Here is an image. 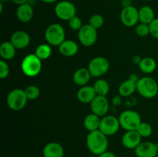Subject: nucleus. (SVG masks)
Returning <instances> with one entry per match:
<instances>
[{
    "label": "nucleus",
    "mask_w": 158,
    "mask_h": 157,
    "mask_svg": "<svg viewBox=\"0 0 158 157\" xmlns=\"http://www.w3.org/2000/svg\"><path fill=\"white\" fill-rule=\"evenodd\" d=\"M118 91L122 97L130 96L137 91V83L128 78L120 85Z\"/></svg>",
    "instance_id": "4be33fe9"
},
{
    "label": "nucleus",
    "mask_w": 158,
    "mask_h": 157,
    "mask_svg": "<svg viewBox=\"0 0 158 157\" xmlns=\"http://www.w3.org/2000/svg\"><path fill=\"white\" fill-rule=\"evenodd\" d=\"M88 24H89L91 26L98 30L104 24V18L100 14H94L92 16H90Z\"/></svg>",
    "instance_id": "c756f323"
},
{
    "label": "nucleus",
    "mask_w": 158,
    "mask_h": 157,
    "mask_svg": "<svg viewBox=\"0 0 158 157\" xmlns=\"http://www.w3.org/2000/svg\"><path fill=\"white\" fill-rule=\"evenodd\" d=\"M120 21L126 27L137 26L139 21V9L135 6H128L123 8L120 12Z\"/></svg>",
    "instance_id": "9b49d317"
},
{
    "label": "nucleus",
    "mask_w": 158,
    "mask_h": 157,
    "mask_svg": "<svg viewBox=\"0 0 158 157\" xmlns=\"http://www.w3.org/2000/svg\"><path fill=\"white\" fill-rule=\"evenodd\" d=\"M43 2L46 3V4H52V3H55L58 0H41Z\"/></svg>",
    "instance_id": "4c0bfd02"
},
{
    "label": "nucleus",
    "mask_w": 158,
    "mask_h": 157,
    "mask_svg": "<svg viewBox=\"0 0 158 157\" xmlns=\"http://www.w3.org/2000/svg\"><path fill=\"white\" fill-rule=\"evenodd\" d=\"M137 157H157V149L156 143L152 142H141L134 149Z\"/></svg>",
    "instance_id": "4468645a"
},
{
    "label": "nucleus",
    "mask_w": 158,
    "mask_h": 157,
    "mask_svg": "<svg viewBox=\"0 0 158 157\" xmlns=\"http://www.w3.org/2000/svg\"><path fill=\"white\" fill-rule=\"evenodd\" d=\"M9 66L6 60H0V78L4 79L7 78L9 75Z\"/></svg>",
    "instance_id": "473e14b6"
},
{
    "label": "nucleus",
    "mask_w": 158,
    "mask_h": 157,
    "mask_svg": "<svg viewBox=\"0 0 158 157\" xmlns=\"http://www.w3.org/2000/svg\"><path fill=\"white\" fill-rule=\"evenodd\" d=\"M137 131L142 138H148V137H150L152 135L153 128L151 125L149 124L148 123L141 122V123L139 125Z\"/></svg>",
    "instance_id": "cd10ccee"
},
{
    "label": "nucleus",
    "mask_w": 158,
    "mask_h": 157,
    "mask_svg": "<svg viewBox=\"0 0 158 157\" xmlns=\"http://www.w3.org/2000/svg\"><path fill=\"white\" fill-rule=\"evenodd\" d=\"M107 137L100 130L89 132L86 136V143L89 152L94 155H99L107 151L109 145Z\"/></svg>",
    "instance_id": "f257e3e1"
},
{
    "label": "nucleus",
    "mask_w": 158,
    "mask_h": 157,
    "mask_svg": "<svg viewBox=\"0 0 158 157\" xmlns=\"http://www.w3.org/2000/svg\"><path fill=\"white\" fill-rule=\"evenodd\" d=\"M16 54V48L13 46L10 41L3 42L0 46V55L2 59L11 60L15 57Z\"/></svg>",
    "instance_id": "412c9836"
},
{
    "label": "nucleus",
    "mask_w": 158,
    "mask_h": 157,
    "mask_svg": "<svg viewBox=\"0 0 158 157\" xmlns=\"http://www.w3.org/2000/svg\"><path fill=\"white\" fill-rule=\"evenodd\" d=\"M143 1H150V0H143Z\"/></svg>",
    "instance_id": "a19ab883"
},
{
    "label": "nucleus",
    "mask_w": 158,
    "mask_h": 157,
    "mask_svg": "<svg viewBox=\"0 0 158 157\" xmlns=\"http://www.w3.org/2000/svg\"><path fill=\"white\" fill-rule=\"evenodd\" d=\"M154 18H155V12L151 6H142L139 9V21L140 22L149 25Z\"/></svg>",
    "instance_id": "b1692460"
},
{
    "label": "nucleus",
    "mask_w": 158,
    "mask_h": 157,
    "mask_svg": "<svg viewBox=\"0 0 158 157\" xmlns=\"http://www.w3.org/2000/svg\"><path fill=\"white\" fill-rule=\"evenodd\" d=\"M98 38L97 29L89 24L83 25L78 32V39L83 46L86 47L94 46Z\"/></svg>",
    "instance_id": "1a4fd4ad"
},
{
    "label": "nucleus",
    "mask_w": 158,
    "mask_h": 157,
    "mask_svg": "<svg viewBox=\"0 0 158 157\" xmlns=\"http://www.w3.org/2000/svg\"><path fill=\"white\" fill-rule=\"evenodd\" d=\"M25 92L29 100H35L39 98L40 95V88L35 85H30L25 89Z\"/></svg>",
    "instance_id": "c85d7f7f"
},
{
    "label": "nucleus",
    "mask_w": 158,
    "mask_h": 157,
    "mask_svg": "<svg viewBox=\"0 0 158 157\" xmlns=\"http://www.w3.org/2000/svg\"><path fill=\"white\" fill-rule=\"evenodd\" d=\"M54 11L57 18L63 21H69L70 18L77 15V8L75 5L66 0L59 2L56 5Z\"/></svg>",
    "instance_id": "6e6552de"
},
{
    "label": "nucleus",
    "mask_w": 158,
    "mask_h": 157,
    "mask_svg": "<svg viewBox=\"0 0 158 157\" xmlns=\"http://www.w3.org/2000/svg\"><path fill=\"white\" fill-rule=\"evenodd\" d=\"M120 127L121 126H120L118 118L114 115H106L101 118L99 130L101 131L103 134L107 136H110V135H115Z\"/></svg>",
    "instance_id": "9d476101"
},
{
    "label": "nucleus",
    "mask_w": 158,
    "mask_h": 157,
    "mask_svg": "<svg viewBox=\"0 0 158 157\" xmlns=\"http://www.w3.org/2000/svg\"><path fill=\"white\" fill-rule=\"evenodd\" d=\"M89 105L92 113L100 117H103L107 115L110 109V103L106 96L97 95Z\"/></svg>",
    "instance_id": "f8f14e48"
},
{
    "label": "nucleus",
    "mask_w": 158,
    "mask_h": 157,
    "mask_svg": "<svg viewBox=\"0 0 158 157\" xmlns=\"http://www.w3.org/2000/svg\"><path fill=\"white\" fill-rule=\"evenodd\" d=\"M101 119L100 116L95 115L94 113H90L85 117L83 120V126L85 129L89 132L99 130Z\"/></svg>",
    "instance_id": "5701e85b"
},
{
    "label": "nucleus",
    "mask_w": 158,
    "mask_h": 157,
    "mask_svg": "<svg viewBox=\"0 0 158 157\" xmlns=\"http://www.w3.org/2000/svg\"><path fill=\"white\" fill-rule=\"evenodd\" d=\"M142 137L137 130L127 131L122 137V144L128 149H135L141 143Z\"/></svg>",
    "instance_id": "2eb2a0df"
},
{
    "label": "nucleus",
    "mask_w": 158,
    "mask_h": 157,
    "mask_svg": "<svg viewBox=\"0 0 158 157\" xmlns=\"http://www.w3.org/2000/svg\"><path fill=\"white\" fill-rule=\"evenodd\" d=\"M28 100L25 89H12L6 97V103L12 111H20L24 109Z\"/></svg>",
    "instance_id": "39448f33"
},
{
    "label": "nucleus",
    "mask_w": 158,
    "mask_h": 157,
    "mask_svg": "<svg viewBox=\"0 0 158 157\" xmlns=\"http://www.w3.org/2000/svg\"><path fill=\"white\" fill-rule=\"evenodd\" d=\"M156 146H157V152H158V142L156 143Z\"/></svg>",
    "instance_id": "ea45409f"
},
{
    "label": "nucleus",
    "mask_w": 158,
    "mask_h": 157,
    "mask_svg": "<svg viewBox=\"0 0 158 157\" xmlns=\"http://www.w3.org/2000/svg\"><path fill=\"white\" fill-rule=\"evenodd\" d=\"M98 157H117V156L114 153V152L106 151V152H103V153L99 155Z\"/></svg>",
    "instance_id": "c9c22d12"
},
{
    "label": "nucleus",
    "mask_w": 158,
    "mask_h": 157,
    "mask_svg": "<svg viewBox=\"0 0 158 157\" xmlns=\"http://www.w3.org/2000/svg\"><path fill=\"white\" fill-rule=\"evenodd\" d=\"M42 62L43 61L35 53L26 55L21 63L22 72L27 77L36 76L42 70Z\"/></svg>",
    "instance_id": "f03ea898"
},
{
    "label": "nucleus",
    "mask_w": 158,
    "mask_h": 157,
    "mask_svg": "<svg viewBox=\"0 0 158 157\" xmlns=\"http://www.w3.org/2000/svg\"><path fill=\"white\" fill-rule=\"evenodd\" d=\"M16 18L19 21L23 23H27L32 20L34 15V11L32 6L29 3L19 6L16 9Z\"/></svg>",
    "instance_id": "f3484780"
},
{
    "label": "nucleus",
    "mask_w": 158,
    "mask_h": 157,
    "mask_svg": "<svg viewBox=\"0 0 158 157\" xmlns=\"http://www.w3.org/2000/svg\"><path fill=\"white\" fill-rule=\"evenodd\" d=\"M150 33L154 38L158 39V18H155L149 24Z\"/></svg>",
    "instance_id": "72a5a7b5"
},
{
    "label": "nucleus",
    "mask_w": 158,
    "mask_h": 157,
    "mask_svg": "<svg viewBox=\"0 0 158 157\" xmlns=\"http://www.w3.org/2000/svg\"><path fill=\"white\" fill-rule=\"evenodd\" d=\"M79 51V46L75 41L71 39H66L60 46L59 52L62 55L66 57H73L77 54Z\"/></svg>",
    "instance_id": "6ab92c4d"
},
{
    "label": "nucleus",
    "mask_w": 158,
    "mask_h": 157,
    "mask_svg": "<svg viewBox=\"0 0 158 157\" xmlns=\"http://www.w3.org/2000/svg\"><path fill=\"white\" fill-rule=\"evenodd\" d=\"M87 69L92 77L99 78L107 73L110 69V62L104 57L97 56L89 61Z\"/></svg>",
    "instance_id": "0eeeda50"
},
{
    "label": "nucleus",
    "mask_w": 158,
    "mask_h": 157,
    "mask_svg": "<svg viewBox=\"0 0 158 157\" xmlns=\"http://www.w3.org/2000/svg\"><path fill=\"white\" fill-rule=\"evenodd\" d=\"M97 95L106 96L110 92V84L106 80L98 78L93 85Z\"/></svg>",
    "instance_id": "a878e982"
},
{
    "label": "nucleus",
    "mask_w": 158,
    "mask_h": 157,
    "mask_svg": "<svg viewBox=\"0 0 158 157\" xmlns=\"http://www.w3.org/2000/svg\"><path fill=\"white\" fill-rule=\"evenodd\" d=\"M35 54L42 60H46L52 55V48L48 43H43L37 46L35 49Z\"/></svg>",
    "instance_id": "bb28decb"
},
{
    "label": "nucleus",
    "mask_w": 158,
    "mask_h": 157,
    "mask_svg": "<svg viewBox=\"0 0 158 157\" xmlns=\"http://www.w3.org/2000/svg\"><path fill=\"white\" fill-rule=\"evenodd\" d=\"M69 22V26L72 30L73 31H77L79 32L80 29L83 27V22H82L81 18L80 17H78L77 15H75L74 17H73L72 18L68 21Z\"/></svg>",
    "instance_id": "2f4dec72"
},
{
    "label": "nucleus",
    "mask_w": 158,
    "mask_h": 157,
    "mask_svg": "<svg viewBox=\"0 0 158 157\" xmlns=\"http://www.w3.org/2000/svg\"><path fill=\"white\" fill-rule=\"evenodd\" d=\"M120 126L126 131L137 130L141 123L140 114L134 110H125L119 115Z\"/></svg>",
    "instance_id": "423d86ee"
},
{
    "label": "nucleus",
    "mask_w": 158,
    "mask_h": 157,
    "mask_svg": "<svg viewBox=\"0 0 158 157\" xmlns=\"http://www.w3.org/2000/svg\"><path fill=\"white\" fill-rule=\"evenodd\" d=\"M9 1H12V0H0V2H9Z\"/></svg>",
    "instance_id": "58836bf2"
},
{
    "label": "nucleus",
    "mask_w": 158,
    "mask_h": 157,
    "mask_svg": "<svg viewBox=\"0 0 158 157\" xmlns=\"http://www.w3.org/2000/svg\"><path fill=\"white\" fill-rule=\"evenodd\" d=\"M45 38L51 46H60L66 40V32L59 23H52L45 31Z\"/></svg>",
    "instance_id": "7ed1b4c3"
},
{
    "label": "nucleus",
    "mask_w": 158,
    "mask_h": 157,
    "mask_svg": "<svg viewBox=\"0 0 158 157\" xmlns=\"http://www.w3.org/2000/svg\"><path fill=\"white\" fill-rule=\"evenodd\" d=\"M12 2L14 3V4L17 5V6H21V5H23V4H26V3H27V1L28 0H12Z\"/></svg>",
    "instance_id": "e433bc0d"
},
{
    "label": "nucleus",
    "mask_w": 158,
    "mask_h": 157,
    "mask_svg": "<svg viewBox=\"0 0 158 157\" xmlns=\"http://www.w3.org/2000/svg\"><path fill=\"white\" fill-rule=\"evenodd\" d=\"M135 32L138 36L140 37H146L150 35V26L146 23H139L136 26Z\"/></svg>",
    "instance_id": "7c9ffc66"
},
{
    "label": "nucleus",
    "mask_w": 158,
    "mask_h": 157,
    "mask_svg": "<svg viewBox=\"0 0 158 157\" xmlns=\"http://www.w3.org/2000/svg\"><path fill=\"white\" fill-rule=\"evenodd\" d=\"M97 93L94 89V86H81L77 93V99L83 104H90L91 102L97 96Z\"/></svg>",
    "instance_id": "dca6fc26"
},
{
    "label": "nucleus",
    "mask_w": 158,
    "mask_h": 157,
    "mask_svg": "<svg viewBox=\"0 0 158 157\" xmlns=\"http://www.w3.org/2000/svg\"><path fill=\"white\" fill-rule=\"evenodd\" d=\"M137 91L145 99H153L158 94V84L149 76L140 78L137 82Z\"/></svg>",
    "instance_id": "20e7f679"
},
{
    "label": "nucleus",
    "mask_w": 158,
    "mask_h": 157,
    "mask_svg": "<svg viewBox=\"0 0 158 157\" xmlns=\"http://www.w3.org/2000/svg\"><path fill=\"white\" fill-rule=\"evenodd\" d=\"M91 75L89 69L87 68H80L78 69L73 75V80L74 83L79 86H84L88 84V83L90 80Z\"/></svg>",
    "instance_id": "aec40b11"
},
{
    "label": "nucleus",
    "mask_w": 158,
    "mask_h": 157,
    "mask_svg": "<svg viewBox=\"0 0 158 157\" xmlns=\"http://www.w3.org/2000/svg\"><path fill=\"white\" fill-rule=\"evenodd\" d=\"M9 41L13 44L16 49H24L30 44L31 37L26 31L18 30L12 33Z\"/></svg>",
    "instance_id": "ddd939ff"
},
{
    "label": "nucleus",
    "mask_w": 158,
    "mask_h": 157,
    "mask_svg": "<svg viewBox=\"0 0 158 157\" xmlns=\"http://www.w3.org/2000/svg\"><path fill=\"white\" fill-rule=\"evenodd\" d=\"M43 154L44 157H63L64 149L60 143L51 142L43 147Z\"/></svg>",
    "instance_id": "a211bd4d"
},
{
    "label": "nucleus",
    "mask_w": 158,
    "mask_h": 157,
    "mask_svg": "<svg viewBox=\"0 0 158 157\" xmlns=\"http://www.w3.org/2000/svg\"><path fill=\"white\" fill-rule=\"evenodd\" d=\"M138 66L139 69L142 72L145 74H151L156 70L157 62L154 58L151 57H145V58H141Z\"/></svg>",
    "instance_id": "393cba45"
},
{
    "label": "nucleus",
    "mask_w": 158,
    "mask_h": 157,
    "mask_svg": "<svg viewBox=\"0 0 158 157\" xmlns=\"http://www.w3.org/2000/svg\"><path fill=\"white\" fill-rule=\"evenodd\" d=\"M121 95H116V96L114 97L113 99L112 102H113V104L114 106H120L122 103V98H121Z\"/></svg>",
    "instance_id": "f704fd0d"
}]
</instances>
